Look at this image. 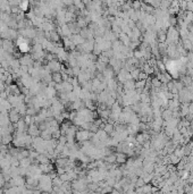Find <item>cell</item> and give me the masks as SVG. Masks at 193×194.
I'll return each instance as SVG.
<instances>
[{
  "instance_id": "6da1fadb",
  "label": "cell",
  "mask_w": 193,
  "mask_h": 194,
  "mask_svg": "<svg viewBox=\"0 0 193 194\" xmlns=\"http://www.w3.org/2000/svg\"><path fill=\"white\" fill-rule=\"evenodd\" d=\"M27 5H29V1L27 0H23L22 2H21V9L22 10H26L27 9Z\"/></svg>"
}]
</instances>
